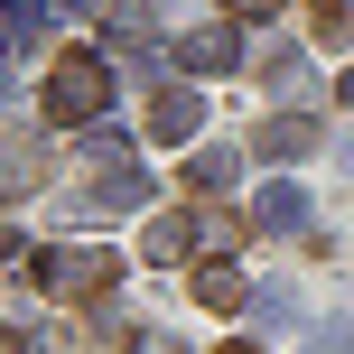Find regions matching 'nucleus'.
<instances>
[{
  "mask_svg": "<svg viewBox=\"0 0 354 354\" xmlns=\"http://www.w3.org/2000/svg\"><path fill=\"white\" fill-rule=\"evenodd\" d=\"M252 233H270V243H280V233H308V187L299 177H270V187L252 196Z\"/></svg>",
  "mask_w": 354,
  "mask_h": 354,
  "instance_id": "nucleus-5",
  "label": "nucleus"
},
{
  "mask_svg": "<svg viewBox=\"0 0 354 354\" xmlns=\"http://www.w3.org/2000/svg\"><path fill=\"white\" fill-rule=\"evenodd\" d=\"M252 326H261V336L299 326V289H289V280H261V289H252Z\"/></svg>",
  "mask_w": 354,
  "mask_h": 354,
  "instance_id": "nucleus-14",
  "label": "nucleus"
},
{
  "mask_svg": "<svg viewBox=\"0 0 354 354\" xmlns=\"http://www.w3.org/2000/svg\"><path fill=\"white\" fill-rule=\"evenodd\" d=\"M224 10H233V19H270V0H224Z\"/></svg>",
  "mask_w": 354,
  "mask_h": 354,
  "instance_id": "nucleus-20",
  "label": "nucleus"
},
{
  "mask_svg": "<svg viewBox=\"0 0 354 354\" xmlns=\"http://www.w3.org/2000/svg\"><path fill=\"white\" fill-rule=\"evenodd\" d=\"M214 354H270V345L261 336H233V345H214Z\"/></svg>",
  "mask_w": 354,
  "mask_h": 354,
  "instance_id": "nucleus-21",
  "label": "nucleus"
},
{
  "mask_svg": "<svg viewBox=\"0 0 354 354\" xmlns=\"http://www.w3.org/2000/svg\"><path fill=\"white\" fill-rule=\"evenodd\" d=\"M196 131H205V93H196V84H168L159 103H149V140H159V149H187Z\"/></svg>",
  "mask_w": 354,
  "mask_h": 354,
  "instance_id": "nucleus-4",
  "label": "nucleus"
},
{
  "mask_svg": "<svg viewBox=\"0 0 354 354\" xmlns=\"http://www.w3.org/2000/svg\"><path fill=\"white\" fill-rule=\"evenodd\" d=\"M308 28L317 47H354V0H308Z\"/></svg>",
  "mask_w": 354,
  "mask_h": 354,
  "instance_id": "nucleus-16",
  "label": "nucleus"
},
{
  "mask_svg": "<svg viewBox=\"0 0 354 354\" xmlns=\"http://www.w3.org/2000/svg\"><path fill=\"white\" fill-rule=\"evenodd\" d=\"M37 177H47V140L10 131V140H0V196H37Z\"/></svg>",
  "mask_w": 354,
  "mask_h": 354,
  "instance_id": "nucleus-8",
  "label": "nucleus"
},
{
  "mask_svg": "<svg viewBox=\"0 0 354 354\" xmlns=\"http://www.w3.org/2000/svg\"><path fill=\"white\" fill-rule=\"evenodd\" d=\"M140 205H149V177L140 168H112L103 187H66V196H56L66 224H103V214H140Z\"/></svg>",
  "mask_w": 354,
  "mask_h": 354,
  "instance_id": "nucleus-3",
  "label": "nucleus"
},
{
  "mask_svg": "<svg viewBox=\"0 0 354 354\" xmlns=\"http://www.w3.org/2000/svg\"><path fill=\"white\" fill-rule=\"evenodd\" d=\"M261 84H280V93H308V56L289 47V37H261Z\"/></svg>",
  "mask_w": 354,
  "mask_h": 354,
  "instance_id": "nucleus-15",
  "label": "nucleus"
},
{
  "mask_svg": "<svg viewBox=\"0 0 354 354\" xmlns=\"http://www.w3.org/2000/svg\"><path fill=\"white\" fill-rule=\"evenodd\" d=\"M28 280L47 289V299L75 308V299H103V289L122 280V261H112L103 243H56V252H37V261H28Z\"/></svg>",
  "mask_w": 354,
  "mask_h": 354,
  "instance_id": "nucleus-2",
  "label": "nucleus"
},
{
  "mask_svg": "<svg viewBox=\"0 0 354 354\" xmlns=\"http://www.w3.org/2000/svg\"><path fill=\"white\" fill-rule=\"evenodd\" d=\"M187 252H196V214H149V233H140V261H187Z\"/></svg>",
  "mask_w": 354,
  "mask_h": 354,
  "instance_id": "nucleus-11",
  "label": "nucleus"
},
{
  "mask_svg": "<svg viewBox=\"0 0 354 354\" xmlns=\"http://www.w3.org/2000/svg\"><path fill=\"white\" fill-rule=\"evenodd\" d=\"M326 131H317V112H270L261 131H252V159H308Z\"/></svg>",
  "mask_w": 354,
  "mask_h": 354,
  "instance_id": "nucleus-6",
  "label": "nucleus"
},
{
  "mask_svg": "<svg viewBox=\"0 0 354 354\" xmlns=\"http://www.w3.org/2000/svg\"><path fill=\"white\" fill-rule=\"evenodd\" d=\"M0 47H10V37H0Z\"/></svg>",
  "mask_w": 354,
  "mask_h": 354,
  "instance_id": "nucleus-26",
  "label": "nucleus"
},
{
  "mask_svg": "<svg viewBox=\"0 0 354 354\" xmlns=\"http://www.w3.org/2000/svg\"><path fill=\"white\" fill-rule=\"evenodd\" d=\"M233 168H243L233 149H196V159H187V187H196V196H224V187H233Z\"/></svg>",
  "mask_w": 354,
  "mask_h": 354,
  "instance_id": "nucleus-17",
  "label": "nucleus"
},
{
  "mask_svg": "<svg viewBox=\"0 0 354 354\" xmlns=\"http://www.w3.org/2000/svg\"><path fill=\"white\" fill-rule=\"evenodd\" d=\"M336 103H345V112H354V66H345V84H336Z\"/></svg>",
  "mask_w": 354,
  "mask_h": 354,
  "instance_id": "nucleus-23",
  "label": "nucleus"
},
{
  "mask_svg": "<svg viewBox=\"0 0 354 354\" xmlns=\"http://www.w3.org/2000/svg\"><path fill=\"white\" fill-rule=\"evenodd\" d=\"M168 56L187 75H233V66H243V37H233V28H196V37H177Z\"/></svg>",
  "mask_w": 354,
  "mask_h": 354,
  "instance_id": "nucleus-7",
  "label": "nucleus"
},
{
  "mask_svg": "<svg viewBox=\"0 0 354 354\" xmlns=\"http://www.w3.org/2000/svg\"><path fill=\"white\" fill-rule=\"evenodd\" d=\"M243 233H252V214H233V205H196V261L243 252Z\"/></svg>",
  "mask_w": 354,
  "mask_h": 354,
  "instance_id": "nucleus-9",
  "label": "nucleus"
},
{
  "mask_svg": "<svg viewBox=\"0 0 354 354\" xmlns=\"http://www.w3.org/2000/svg\"><path fill=\"white\" fill-rule=\"evenodd\" d=\"M196 308H252V280L233 261H205V270H196Z\"/></svg>",
  "mask_w": 354,
  "mask_h": 354,
  "instance_id": "nucleus-13",
  "label": "nucleus"
},
{
  "mask_svg": "<svg viewBox=\"0 0 354 354\" xmlns=\"http://www.w3.org/2000/svg\"><path fill=\"white\" fill-rule=\"evenodd\" d=\"M103 103H112V56L103 47H66L47 66V122L84 131V122H103Z\"/></svg>",
  "mask_w": 354,
  "mask_h": 354,
  "instance_id": "nucleus-1",
  "label": "nucleus"
},
{
  "mask_svg": "<svg viewBox=\"0 0 354 354\" xmlns=\"http://www.w3.org/2000/svg\"><path fill=\"white\" fill-rule=\"evenodd\" d=\"M47 28H56V0H0V37L10 47H37Z\"/></svg>",
  "mask_w": 354,
  "mask_h": 354,
  "instance_id": "nucleus-12",
  "label": "nucleus"
},
{
  "mask_svg": "<svg viewBox=\"0 0 354 354\" xmlns=\"http://www.w3.org/2000/svg\"><path fill=\"white\" fill-rule=\"evenodd\" d=\"M149 28H159V10H149V0H112V19H103V47L149 56Z\"/></svg>",
  "mask_w": 354,
  "mask_h": 354,
  "instance_id": "nucleus-10",
  "label": "nucleus"
},
{
  "mask_svg": "<svg viewBox=\"0 0 354 354\" xmlns=\"http://www.w3.org/2000/svg\"><path fill=\"white\" fill-rule=\"evenodd\" d=\"M66 10H93V0H66Z\"/></svg>",
  "mask_w": 354,
  "mask_h": 354,
  "instance_id": "nucleus-25",
  "label": "nucleus"
},
{
  "mask_svg": "<svg viewBox=\"0 0 354 354\" xmlns=\"http://www.w3.org/2000/svg\"><path fill=\"white\" fill-rule=\"evenodd\" d=\"M131 354H187V345H177L168 326H131Z\"/></svg>",
  "mask_w": 354,
  "mask_h": 354,
  "instance_id": "nucleus-18",
  "label": "nucleus"
},
{
  "mask_svg": "<svg viewBox=\"0 0 354 354\" xmlns=\"http://www.w3.org/2000/svg\"><path fill=\"white\" fill-rule=\"evenodd\" d=\"M308 354H354V336H345V326H326V336H308Z\"/></svg>",
  "mask_w": 354,
  "mask_h": 354,
  "instance_id": "nucleus-19",
  "label": "nucleus"
},
{
  "mask_svg": "<svg viewBox=\"0 0 354 354\" xmlns=\"http://www.w3.org/2000/svg\"><path fill=\"white\" fill-rule=\"evenodd\" d=\"M0 354H28V336H10V326H0Z\"/></svg>",
  "mask_w": 354,
  "mask_h": 354,
  "instance_id": "nucleus-22",
  "label": "nucleus"
},
{
  "mask_svg": "<svg viewBox=\"0 0 354 354\" xmlns=\"http://www.w3.org/2000/svg\"><path fill=\"white\" fill-rule=\"evenodd\" d=\"M336 159H345V168H354V131H345V140H336Z\"/></svg>",
  "mask_w": 354,
  "mask_h": 354,
  "instance_id": "nucleus-24",
  "label": "nucleus"
}]
</instances>
